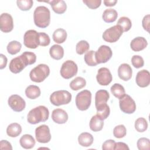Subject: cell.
Instances as JSON below:
<instances>
[{
  "mask_svg": "<svg viewBox=\"0 0 150 150\" xmlns=\"http://www.w3.org/2000/svg\"><path fill=\"white\" fill-rule=\"evenodd\" d=\"M36 60V54L30 52H25L19 56L15 57L9 63V70L17 74L21 72L28 65L34 64Z\"/></svg>",
  "mask_w": 150,
  "mask_h": 150,
  "instance_id": "obj_1",
  "label": "cell"
},
{
  "mask_svg": "<svg viewBox=\"0 0 150 150\" xmlns=\"http://www.w3.org/2000/svg\"><path fill=\"white\" fill-rule=\"evenodd\" d=\"M33 20L35 25L40 28H46L50 22V12L45 6H39L33 12Z\"/></svg>",
  "mask_w": 150,
  "mask_h": 150,
  "instance_id": "obj_2",
  "label": "cell"
},
{
  "mask_svg": "<svg viewBox=\"0 0 150 150\" xmlns=\"http://www.w3.org/2000/svg\"><path fill=\"white\" fill-rule=\"evenodd\" d=\"M49 111L47 107L39 105L29 111L27 116V121L31 124H36L45 122L49 118Z\"/></svg>",
  "mask_w": 150,
  "mask_h": 150,
  "instance_id": "obj_3",
  "label": "cell"
},
{
  "mask_svg": "<svg viewBox=\"0 0 150 150\" xmlns=\"http://www.w3.org/2000/svg\"><path fill=\"white\" fill-rule=\"evenodd\" d=\"M49 74L50 69L49 66L45 64H39L31 70L29 77L32 81L36 83H41L48 77Z\"/></svg>",
  "mask_w": 150,
  "mask_h": 150,
  "instance_id": "obj_4",
  "label": "cell"
},
{
  "mask_svg": "<svg viewBox=\"0 0 150 150\" xmlns=\"http://www.w3.org/2000/svg\"><path fill=\"white\" fill-rule=\"evenodd\" d=\"M71 100V94L67 90L54 91L50 96V103L56 106L69 104Z\"/></svg>",
  "mask_w": 150,
  "mask_h": 150,
  "instance_id": "obj_5",
  "label": "cell"
},
{
  "mask_svg": "<svg viewBox=\"0 0 150 150\" xmlns=\"http://www.w3.org/2000/svg\"><path fill=\"white\" fill-rule=\"evenodd\" d=\"M91 102V93L89 90H84L76 97V105L80 111H86L90 107Z\"/></svg>",
  "mask_w": 150,
  "mask_h": 150,
  "instance_id": "obj_6",
  "label": "cell"
},
{
  "mask_svg": "<svg viewBox=\"0 0 150 150\" xmlns=\"http://www.w3.org/2000/svg\"><path fill=\"white\" fill-rule=\"evenodd\" d=\"M123 31L119 25H114L106 29L103 33V39L107 42H116L122 35Z\"/></svg>",
  "mask_w": 150,
  "mask_h": 150,
  "instance_id": "obj_7",
  "label": "cell"
},
{
  "mask_svg": "<svg viewBox=\"0 0 150 150\" xmlns=\"http://www.w3.org/2000/svg\"><path fill=\"white\" fill-rule=\"evenodd\" d=\"M78 67L73 60H68L64 62L61 67L60 73L61 76L65 79H69L76 75Z\"/></svg>",
  "mask_w": 150,
  "mask_h": 150,
  "instance_id": "obj_8",
  "label": "cell"
},
{
  "mask_svg": "<svg viewBox=\"0 0 150 150\" xmlns=\"http://www.w3.org/2000/svg\"><path fill=\"white\" fill-rule=\"evenodd\" d=\"M23 44L28 48H37L39 45V33L35 30H27L23 36Z\"/></svg>",
  "mask_w": 150,
  "mask_h": 150,
  "instance_id": "obj_9",
  "label": "cell"
},
{
  "mask_svg": "<svg viewBox=\"0 0 150 150\" xmlns=\"http://www.w3.org/2000/svg\"><path fill=\"white\" fill-rule=\"evenodd\" d=\"M119 105L120 110L125 114H132L136 110V104L132 97L125 94L119 99Z\"/></svg>",
  "mask_w": 150,
  "mask_h": 150,
  "instance_id": "obj_10",
  "label": "cell"
},
{
  "mask_svg": "<svg viewBox=\"0 0 150 150\" xmlns=\"http://www.w3.org/2000/svg\"><path fill=\"white\" fill-rule=\"evenodd\" d=\"M112 52L111 48L106 45H101L95 52V58L98 64L107 62L112 57Z\"/></svg>",
  "mask_w": 150,
  "mask_h": 150,
  "instance_id": "obj_11",
  "label": "cell"
},
{
  "mask_svg": "<svg viewBox=\"0 0 150 150\" xmlns=\"http://www.w3.org/2000/svg\"><path fill=\"white\" fill-rule=\"evenodd\" d=\"M35 137L38 142L47 143L51 139L50 129L47 125L43 124L38 127L35 129Z\"/></svg>",
  "mask_w": 150,
  "mask_h": 150,
  "instance_id": "obj_12",
  "label": "cell"
},
{
  "mask_svg": "<svg viewBox=\"0 0 150 150\" xmlns=\"http://www.w3.org/2000/svg\"><path fill=\"white\" fill-rule=\"evenodd\" d=\"M8 103L10 108L15 112L23 111L26 106V103L24 99L18 94L11 96L8 98Z\"/></svg>",
  "mask_w": 150,
  "mask_h": 150,
  "instance_id": "obj_13",
  "label": "cell"
},
{
  "mask_svg": "<svg viewBox=\"0 0 150 150\" xmlns=\"http://www.w3.org/2000/svg\"><path fill=\"white\" fill-rule=\"evenodd\" d=\"M96 79L98 83L101 86H107L112 81V76L108 69L101 67L97 71Z\"/></svg>",
  "mask_w": 150,
  "mask_h": 150,
  "instance_id": "obj_14",
  "label": "cell"
},
{
  "mask_svg": "<svg viewBox=\"0 0 150 150\" xmlns=\"http://www.w3.org/2000/svg\"><path fill=\"white\" fill-rule=\"evenodd\" d=\"M13 28V22L12 16L8 13H3L0 16V29L2 32L8 33Z\"/></svg>",
  "mask_w": 150,
  "mask_h": 150,
  "instance_id": "obj_15",
  "label": "cell"
},
{
  "mask_svg": "<svg viewBox=\"0 0 150 150\" xmlns=\"http://www.w3.org/2000/svg\"><path fill=\"white\" fill-rule=\"evenodd\" d=\"M135 81L140 87H146L150 83V73L146 70H142L137 74Z\"/></svg>",
  "mask_w": 150,
  "mask_h": 150,
  "instance_id": "obj_16",
  "label": "cell"
},
{
  "mask_svg": "<svg viewBox=\"0 0 150 150\" xmlns=\"http://www.w3.org/2000/svg\"><path fill=\"white\" fill-rule=\"evenodd\" d=\"M68 114L66 111L61 108L54 109L52 113V119L53 121L59 124H63L68 120Z\"/></svg>",
  "mask_w": 150,
  "mask_h": 150,
  "instance_id": "obj_17",
  "label": "cell"
},
{
  "mask_svg": "<svg viewBox=\"0 0 150 150\" xmlns=\"http://www.w3.org/2000/svg\"><path fill=\"white\" fill-rule=\"evenodd\" d=\"M118 77L124 81H128L131 79L132 75L131 67L127 63L121 64L118 69Z\"/></svg>",
  "mask_w": 150,
  "mask_h": 150,
  "instance_id": "obj_18",
  "label": "cell"
},
{
  "mask_svg": "<svg viewBox=\"0 0 150 150\" xmlns=\"http://www.w3.org/2000/svg\"><path fill=\"white\" fill-rule=\"evenodd\" d=\"M148 42L144 37H136L130 43V47L134 52H139L146 47Z\"/></svg>",
  "mask_w": 150,
  "mask_h": 150,
  "instance_id": "obj_19",
  "label": "cell"
},
{
  "mask_svg": "<svg viewBox=\"0 0 150 150\" xmlns=\"http://www.w3.org/2000/svg\"><path fill=\"white\" fill-rule=\"evenodd\" d=\"M45 2L49 3L53 11L57 14H62L66 11L67 5L63 0H52L50 1Z\"/></svg>",
  "mask_w": 150,
  "mask_h": 150,
  "instance_id": "obj_20",
  "label": "cell"
},
{
  "mask_svg": "<svg viewBox=\"0 0 150 150\" xmlns=\"http://www.w3.org/2000/svg\"><path fill=\"white\" fill-rule=\"evenodd\" d=\"M110 98L108 92L105 90H98L95 95V105L98 106L101 104L107 103Z\"/></svg>",
  "mask_w": 150,
  "mask_h": 150,
  "instance_id": "obj_21",
  "label": "cell"
},
{
  "mask_svg": "<svg viewBox=\"0 0 150 150\" xmlns=\"http://www.w3.org/2000/svg\"><path fill=\"white\" fill-rule=\"evenodd\" d=\"M94 138L93 135L88 132H82L78 137V142L80 145L84 147H88L93 143Z\"/></svg>",
  "mask_w": 150,
  "mask_h": 150,
  "instance_id": "obj_22",
  "label": "cell"
},
{
  "mask_svg": "<svg viewBox=\"0 0 150 150\" xmlns=\"http://www.w3.org/2000/svg\"><path fill=\"white\" fill-rule=\"evenodd\" d=\"M19 143L24 149H31L35 145V140L31 135L25 134L20 138Z\"/></svg>",
  "mask_w": 150,
  "mask_h": 150,
  "instance_id": "obj_23",
  "label": "cell"
},
{
  "mask_svg": "<svg viewBox=\"0 0 150 150\" xmlns=\"http://www.w3.org/2000/svg\"><path fill=\"white\" fill-rule=\"evenodd\" d=\"M49 54L53 59L59 60L64 56V49L59 45H53L49 49Z\"/></svg>",
  "mask_w": 150,
  "mask_h": 150,
  "instance_id": "obj_24",
  "label": "cell"
},
{
  "mask_svg": "<svg viewBox=\"0 0 150 150\" xmlns=\"http://www.w3.org/2000/svg\"><path fill=\"white\" fill-rule=\"evenodd\" d=\"M104 120L99 118L97 115L91 117L90 121V128L94 132L101 131L104 125Z\"/></svg>",
  "mask_w": 150,
  "mask_h": 150,
  "instance_id": "obj_25",
  "label": "cell"
},
{
  "mask_svg": "<svg viewBox=\"0 0 150 150\" xmlns=\"http://www.w3.org/2000/svg\"><path fill=\"white\" fill-rule=\"evenodd\" d=\"M118 16V13L114 9H107L103 13L102 18L106 23H112L116 21Z\"/></svg>",
  "mask_w": 150,
  "mask_h": 150,
  "instance_id": "obj_26",
  "label": "cell"
},
{
  "mask_svg": "<svg viewBox=\"0 0 150 150\" xmlns=\"http://www.w3.org/2000/svg\"><path fill=\"white\" fill-rule=\"evenodd\" d=\"M40 88L35 85H30L25 89V94L29 99H36L40 96Z\"/></svg>",
  "mask_w": 150,
  "mask_h": 150,
  "instance_id": "obj_27",
  "label": "cell"
},
{
  "mask_svg": "<svg viewBox=\"0 0 150 150\" xmlns=\"http://www.w3.org/2000/svg\"><path fill=\"white\" fill-rule=\"evenodd\" d=\"M22 132V127L16 122L9 124L6 128V134L9 137H16Z\"/></svg>",
  "mask_w": 150,
  "mask_h": 150,
  "instance_id": "obj_28",
  "label": "cell"
},
{
  "mask_svg": "<svg viewBox=\"0 0 150 150\" xmlns=\"http://www.w3.org/2000/svg\"><path fill=\"white\" fill-rule=\"evenodd\" d=\"M53 40L56 43L60 44L65 42L67 38V32L66 31L62 29L59 28L55 30L52 35Z\"/></svg>",
  "mask_w": 150,
  "mask_h": 150,
  "instance_id": "obj_29",
  "label": "cell"
},
{
  "mask_svg": "<svg viewBox=\"0 0 150 150\" xmlns=\"http://www.w3.org/2000/svg\"><path fill=\"white\" fill-rule=\"evenodd\" d=\"M96 108L97 110L96 115L101 120H105L109 116L110 113V109L107 103L101 104L98 106L96 107Z\"/></svg>",
  "mask_w": 150,
  "mask_h": 150,
  "instance_id": "obj_30",
  "label": "cell"
},
{
  "mask_svg": "<svg viewBox=\"0 0 150 150\" xmlns=\"http://www.w3.org/2000/svg\"><path fill=\"white\" fill-rule=\"evenodd\" d=\"M86 84V81L83 77H77L70 83V87L71 90L77 91L84 87Z\"/></svg>",
  "mask_w": 150,
  "mask_h": 150,
  "instance_id": "obj_31",
  "label": "cell"
},
{
  "mask_svg": "<svg viewBox=\"0 0 150 150\" xmlns=\"http://www.w3.org/2000/svg\"><path fill=\"white\" fill-rule=\"evenodd\" d=\"M110 90L112 95L118 99H120L125 94V90L124 87L119 83L114 84L111 87Z\"/></svg>",
  "mask_w": 150,
  "mask_h": 150,
  "instance_id": "obj_32",
  "label": "cell"
},
{
  "mask_svg": "<svg viewBox=\"0 0 150 150\" xmlns=\"http://www.w3.org/2000/svg\"><path fill=\"white\" fill-rule=\"evenodd\" d=\"M22 47V45L20 42L16 41V40H12L10 42L6 47L8 52L14 55L19 52Z\"/></svg>",
  "mask_w": 150,
  "mask_h": 150,
  "instance_id": "obj_33",
  "label": "cell"
},
{
  "mask_svg": "<svg viewBox=\"0 0 150 150\" xmlns=\"http://www.w3.org/2000/svg\"><path fill=\"white\" fill-rule=\"evenodd\" d=\"M117 25L122 28L123 32H127L131 28L132 22L129 18L122 16L118 20Z\"/></svg>",
  "mask_w": 150,
  "mask_h": 150,
  "instance_id": "obj_34",
  "label": "cell"
},
{
  "mask_svg": "<svg viewBox=\"0 0 150 150\" xmlns=\"http://www.w3.org/2000/svg\"><path fill=\"white\" fill-rule=\"evenodd\" d=\"M135 128L139 132L145 131L148 128L147 121L144 118H138L135 122Z\"/></svg>",
  "mask_w": 150,
  "mask_h": 150,
  "instance_id": "obj_35",
  "label": "cell"
},
{
  "mask_svg": "<svg viewBox=\"0 0 150 150\" xmlns=\"http://www.w3.org/2000/svg\"><path fill=\"white\" fill-rule=\"evenodd\" d=\"M84 59L86 63L89 66H96L98 64L95 58V51H87L84 55Z\"/></svg>",
  "mask_w": 150,
  "mask_h": 150,
  "instance_id": "obj_36",
  "label": "cell"
},
{
  "mask_svg": "<svg viewBox=\"0 0 150 150\" xmlns=\"http://www.w3.org/2000/svg\"><path fill=\"white\" fill-rule=\"evenodd\" d=\"M90 48L89 43L84 40L79 41L76 46V50L77 54L81 55L87 52Z\"/></svg>",
  "mask_w": 150,
  "mask_h": 150,
  "instance_id": "obj_37",
  "label": "cell"
},
{
  "mask_svg": "<svg viewBox=\"0 0 150 150\" xmlns=\"http://www.w3.org/2000/svg\"><path fill=\"white\" fill-rule=\"evenodd\" d=\"M16 4L19 9L26 11H29L32 7L33 2L32 0H18Z\"/></svg>",
  "mask_w": 150,
  "mask_h": 150,
  "instance_id": "obj_38",
  "label": "cell"
},
{
  "mask_svg": "<svg viewBox=\"0 0 150 150\" xmlns=\"http://www.w3.org/2000/svg\"><path fill=\"white\" fill-rule=\"evenodd\" d=\"M127 129L125 127L122 125H118L113 129V135L117 138H122L126 135Z\"/></svg>",
  "mask_w": 150,
  "mask_h": 150,
  "instance_id": "obj_39",
  "label": "cell"
},
{
  "mask_svg": "<svg viewBox=\"0 0 150 150\" xmlns=\"http://www.w3.org/2000/svg\"><path fill=\"white\" fill-rule=\"evenodd\" d=\"M137 145L139 150H149L150 148V141L147 138H141L137 142Z\"/></svg>",
  "mask_w": 150,
  "mask_h": 150,
  "instance_id": "obj_40",
  "label": "cell"
},
{
  "mask_svg": "<svg viewBox=\"0 0 150 150\" xmlns=\"http://www.w3.org/2000/svg\"><path fill=\"white\" fill-rule=\"evenodd\" d=\"M131 63L132 66L137 69L141 68L144 65L143 58L139 55H134L131 58Z\"/></svg>",
  "mask_w": 150,
  "mask_h": 150,
  "instance_id": "obj_41",
  "label": "cell"
},
{
  "mask_svg": "<svg viewBox=\"0 0 150 150\" xmlns=\"http://www.w3.org/2000/svg\"><path fill=\"white\" fill-rule=\"evenodd\" d=\"M39 45L41 46H48L50 43L49 36L45 32H39Z\"/></svg>",
  "mask_w": 150,
  "mask_h": 150,
  "instance_id": "obj_42",
  "label": "cell"
},
{
  "mask_svg": "<svg viewBox=\"0 0 150 150\" xmlns=\"http://www.w3.org/2000/svg\"><path fill=\"white\" fill-rule=\"evenodd\" d=\"M83 2L87 7L91 9L98 8L101 3V0H83Z\"/></svg>",
  "mask_w": 150,
  "mask_h": 150,
  "instance_id": "obj_43",
  "label": "cell"
},
{
  "mask_svg": "<svg viewBox=\"0 0 150 150\" xmlns=\"http://www.w3.org/2000/svg\"><path fill=\"white\" fill-rule=\"evenodd\" d=\"M115 142L113 139H108L103 142L102 149L103 150H113L114 149Z\"/></svg>",
  "mask_w": 150,
  "mask_h": 150,
  "instance_id": "obj_44",
  "label": "cell"
},
{
  "mask_svg": "<svg viewBox=\"0 0 150 150\" xmlns=\"http://www.w3.org/2000/svg\"><path fill=\"white\" fill-rule=\"evenodd\" d=\"M149 19H150V15L148 14L144 17L142 21V25L143 28L148 32H149Z\"/></svg>",
  "mask_w": 150,
  "mask_h": 150,
  "instance_id": "obj_45",
  "label": "cell"
},
{
  "mask_svg": "<svg viewBox=\"0 0 150 150\" xmlns=\"http://www.w3.org/2000/svg\"><path fill=\"white\" fill-rule=\"evenodd\" d=\"M114 149L115 150H129V148L125 143L122 142H115Z\"/></svg>",
  "mask_w": 150,
  "mask_h": 150,
  "instance_id": "obj_46",
  "label": "cell"
},
{
  "mask_svg": "<svg viewBox=\"0 0 150 150\" xmlns=\"http://www.w3.org/2000/svg\"><path fill=\"white\" fill-rule=\"evenodd\" d=\"M1 149H12V145L9 142L6 140H1L0 142Z\"/></svg>",
  "mask_w": 150,
  "mask_h": 150,
  "instance_id": "obj_47",
  "label": "cell"
},
{
  "mask_svg": "<svg viewBox=\"0 0 150 150\" xmlns=\"http://www.w3.org/2000/svg\"><path fill=\"white\" fill-rule=\"evenodd\" d=\"M0 58H1V62H0V69H4L7 64V58L3 54H0Z\"/></svg>",
  "mask_w": 150,
  "mask_h": 150,
  "instance_id": "obj_48",
  "label": "cell"
},
{
  "mask_svg": "<svg viewBox=\"0 0 150 150\" xmlns=\"http://www.w3.org/2000/svg\"><path fill=\"white\" fill-rule=\"evenodd\" d=\"M117 0H104L103 1L104 4L106 6H113L117 4Z\"/></svg>",
  "mask_w": 150,
  "mask_h": 150,
  "instance_id": "obj_49",
  "label": "cell"
}]
</instances>
